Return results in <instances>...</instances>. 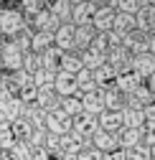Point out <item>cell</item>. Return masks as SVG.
<instances>
[{"label":"cell","mask_w":155,"mask_h":160,"mask_svg":"<svg viewBox=\"0 0 155 160\" xmlns=\"http://www.w3.org/2000/svg\"><path fill=\"white\" fill-rule=\"evenodd\" d=\"M23 31H26V15L21 10H15V8L0 10V36H5L10 41V38H15Z\"/></svg>","instance_id":"1"},{"label":"cell","mask_w":155,"mask_h":160,"mask_svg":"<svg viewBox=\"0 0 155 160\" xmlns=\"http://www.w3.org/2000/svg\"><path fill=\"white\" fill-rule=\"evenodd\" d=\"M71 125H74V119H71V117H66L61 109L48 112V114H46V122H43L46 132H51V135H56V137L69 135V132H71Z\"/></svg>","instance_id":"2"},{"label":"cell","mask_w":155,"mask_h":160,"mask_svg":"<svg viewBox=\"0 0 155 160\" xmlns=\"http://www.w3.org/2000/svg\"><path fill=\"white\" fill-rule=\"evenodd\" d=\"M0 64H3L8 71H18L23 64V53L21 48H18L13 41H5V43H0Z\"/></svg>","instance_id":"3"},{"label":"cell","mask_w":155,"mask_h":160,"mask_svg":"<svg viewBox=\"0 0 155 160\" xmlns=\"http://www.w3.org/2000/svg\"><path fill=\"white\" fill-rule=\"evenodd\" d=\"M97 5L92 0H84V3H76L71 5V26L79 28V26H92V18H94Z\"/></svg>","instance_id":"4"},{"label":"cell","mask_w":155,"mask_h":160,"mask_svg":"<svg viewBox=\"0 0 155 160\" xmlns=\"http://www.w3.org/2000/svg\"><path fill=\"white\" fill-rule=\"evenodd\" d=\"M130 61H132V53L125 48V46H114L109 53H107V66L114 71V74H122L130 69Z\"/></svg>","instance_id":"5"},{"label":"cell","mask_w":155,"mask_h":160,"mask_svg":"<svg viewBox=\"0 0 155 160\" xmlns=\"http://www.w3.org/2000/svg\"><path fill=\"white\" fill-rule=\"evenodd\" d=\"M130 71H135L142 82H145V79H150V76L155 74V56H152V53H138V56H132Z\"/></svg>","instance_id":"6"},{"label":"cell","mask_w":155,"mask_h":160,"mask_svg":"<svg viewBox=\"0 0 155 160\" xmlns=\"http://www.w3.org/2000/svg\"><path fill=\"white\" fill-rule=\"evenodd\" d=\"M28 26H33L36 31H46V33H53L56 28H59L61 23L56 21V18L48 13V8H43V10H38L36 15H31V18H26V28Z\"/></svg>","instance_id":"7"},{"label":"cell","mask_w":155,"mask_h":160,"mask_svg":"<svg viewBox=\"0 0 155 160\" xmlns=\"http://www.w3.org/2000/svg\"><path fill=\"white\" fill-rule=\"evenodd\" d=\"M82 99V114H89V117H99L104 112V102H102V92L94 89V92H87V94H79Z\"/></svg>","instance_id":"8"},{"label":"cell","mask_w":155,"mask_h":160,"mask_svg":"<svg viewBox=\"0 0 155 160\" xmlns=\"http://www.w3.org/2000/svg\"><path fill=\"white\" fill-rule=\"evenodd\" d=\"M71 132L79 135L82 140H92L97 132H99V125H97V117H89V114H79L71 125Z\"/></svg>","instance_id":"9"},{"label":"cell","mask_w":155,"mask_h":160,"mask_svg":"<svg viewBox=\"0 0 155 160\" xmlns=\"http://www.w3.org/2000/svg\"><path fill=\"white\" fill-rule=\"evenodd\" d=\"M74 33H76V28L71 23H61L59 28L53 31V46L59 48L61 53L74 51Z\"/></svg>","instance_id":"10"},{"label":"cell","mask_w":155,"mask_h":160,"mask_svg":"<svg viewBox=\"0 0 155 160\" xmlns=\"http://www.w3.org/2000/svg\"><path fill=\"white\" fill-rule=\"evenodd\" d=\"M114 15H117V10L109 8V5L97 8V10H94V18H92V28H94L97 33H107V31H112Z\"/></svg>","instance_id":"11"},{"label":"cell","mask_w":155,"mask_h":160,"mask_svg":"<svg viewBox=\"0 0 155 160\" xmlns=\"http://www.w3.org/2000/svg\"><path fill=\"white\" fill-rule=\"evenodd\" d=\"M122 46L132 53V56H138V53H148V33L142 31H130L127 36H122Z\"/></svg>","instance_id":"12"},{"label":"cell","mask_w":155,"mask_h":160,"mask_svg":"<svg viewBox=\"0 0 155 160\" xmlns=\"http://www.w3.org/2000/svg\"><path fill=\"white\" fill-rule=\"evenodd\" d=\"M138 87H142V79L138 76V74H135V71H122V74H117V79H114V89H117L120 94H132L135 89H138Z\"/></svg>","instance_id":"13"},{"label":"cell","mask_w":155,"mask_h":160,"mask_svg":"<svg viewBox=\"0 0 155 160\" xmlns=\"http://www.w3.org/2000/svg\"><path fill=\"white\" fill-rule=\"evenodd\" d=\"M53 92H56V97H79V92H76V79L71 74L59 71L56 79H53Z\"/></svg>","instance_id":"14"},{"label":"cell","mask_w":155,"mask_h":160,"mask_svg":"<svg viewBox=\"0 0 155 160\" xmlns=\"http://www.w3.org/2000/svg\"><path fill=\"white\" fill-rule=\"evenodd\" d=\"M97 125H99L102 132H109V135H117L125 127L122 125V114L120 112H109V109H104L99 117H97Z\"/></svg>","instance_id":"15"},{"label":"cell","mask_w":155,"mask_h":160,"mask_svg":"<svg viewBox=\"0 0 155 160\" xmlns=\"http://www.w3.org/2000/svg\"><path fill=\"white\" fill-rule=\"evenodd\" d=\"M135 145H142V130H135V127H122L117 132V148L120 150H130Z\"/></svg>","instance_id":"16"},{"label":"cell","mask_w":155,"mask_h":160,"mask_svg":"<svg viewBox=\"0 0 155 160\" xmlns=\"http://www.w3.org/2000/svg\"><path fill=\"white\" fill-rule=\"evenodd\" d=\"M135 28H138V31H142V33L155 31V8L142 5L138 13H135Z\"/></svg>","instance_id":"17"},{"label":"cell","mask_w":155,"mask_h":160,"mask_svg":"<svg viewBox=\"0 0 155 160\" xmlns=\"http://www.w3.org/2000/svg\"><path fill=\"white\" fill-rule=\"evenodd\" d=\"M94 36H97V31H94L92 26H79L76 33H74V51H76V53L87 51V48L92 46V41H94Z\"/></svg>","instance_id":"18"},{"label":"cell","mask_w":155,"mask_h":160,"mask_svg":"<svg viewBox=\"0 0 155 160\" xmlns=\"http://www.w3.org/2000/svg\"><path fill=\"white\" fill-rule=\"evenodd\" d=\"M89 142H92V148H97L102 155H107V152H112V150H117V135H109V132H102V130H99V132L89 140Z\"/></svg>","instance_id":"19"},{"label":"cell","mask_w":155,"mask_h":160,"mask_svg":"<svg viewBox=\"0 0 155 160\" xmlns=\"http://www.w3.org/2000/svg\"><path fill=\"white\" fill-rule=\"evenodd\" d=\"M53 46V33H46V31H33L31 33V53H38L41 56L43 51H48Z\"/></svg>","instance_id":"20"},{"label":"cell","mask_w":155,"mask_h":160,"mask_svg":"<svg viewBox=\"0 0 155 160\" xmlns=\"http://www.w3.org/2000/svg\"><path fill=\"white\" fill-rule=\"evenodd\" d=\"M102 92V102H104V109L109 112H122L125 109V94H120L117 89H99Z\"/></svg>","instance_id":"21"},{"label":"cell","mask_w":155,"mask_h":160,"mask_svg":"<svg viewBox=\"0 0 155 160\" xmlns=\"http://www.w3.org/2000/svg\"><path fill=\"white\" fill-rule=\"evenodd\" d=\"M36 107H41L46 114L53 112V109H59V97H56L53 89H38L36 94Z\"/></svg>","instance_id":"22"},{"label":"cell","mask_w":155,"mask_h":160,"mask_svg":"<svg viewBox=\"0 0 155 160\" xmlns=\"http://www.w3.org/2000/svg\"><path fill=\"white\" fill-rule=\"evenodd\" d=\"M92 74H94V84H97V89H112V87H114V79H117V74H114L107 64H102L99 69H94Z\"/></svg>","instance_id":"23"},{"label":"cell","mask_w":155,"mask_h":160,"mask_svg":"<svg viewBox=\"0 0 155 160\" xmlns=\"http://www.w3.org/2000/svg\"><path fill=\"white\" fill-rule=\"evenodd\" d=\"M120 114H122V125H125V127H135V130H142V127H145V114H142V109H138V107H125Z\"/></svg>","instance_id":"24"},{"label":"cell","mask_w":155,"mask_h":160,"mask_svg":"<svg viewBox=\"0 0 155 160\" xmlns=\"http://www.w3.org/2000/svg\"><path fill=\"white\" fill-rule=\"evenodd\" d=\"M59 71H64V74H71V76H76L82 71V61H79V53L76 51H66V53H61V64H59Z\"/></svg>","instance_id":"25"},{"label":"cell","mask_w":155,"mask_h":160,"mask_svg":"<svg viewBox=\"0 0 155 160\" xmlns=\"http://www.w3.org/2000/svg\"><path fill=\"white\" fill-rule=\"evenodd\" d=\"M48 13L59 23H71V3L69 0H53V3L48 5Z\"/></svg>","instance_id":"26"},{"label":"cell","mask_w":155,"mask_h":160,"mask_svg":"<svg viewBox=\"0 0 155 160\" xmlns=\"http://www.w3.org/2000/svg\"><path fill=\"white\" fill-rule=\"evenodd\" d=\"M41 69H46V71H53V74H59V64H61V51L56 48V46H51L48 51H43L41 56Z\"/></svg>","instance_id":"27"},{"label":"cell","mask_w":155,"mask_h":160,"mask_svg":"<svg viewBox=\"0 0 155 160\" xmlns=\"http://www.w3.org/2000/svg\"><path fill=\"white\" fill-rule=\"evenodd\" d=\"M79 61H82V69L94 71V69H99L102 64H107V56L97 53L94 48H87V51H82V53H79Z\"/></svg>","instance_id":"28"},{"label":"cell","mask_w":155,"mask_h":160,"mask_svg":"<svg viewBox=\"0 0 155 160\" xmlns=\"http://www.w3.org/2000/svg\"><path fill=\"white\" fill-rule=\"evenodd\" d=\"M59 109H61L66 117L76 119V117L82 114V99H79V97H59Z\"/></svg>","instance_id":"29"},{"label":"cell","mask_w":155,"mask_h":160,"mask_svg":"<svg viewBox=\"0 0 155 160\" xmlns=\"http://www.w3.org/2000/svg\"><path fill=\"white\" fill-rule=\"evenodd\" d=\"M112 31L117 33L120 38H122V36H127L130 31H135V15L117 13V15H114V23H112Z\"/></svg>","instance_id":"30"},{"label":"cell","mask_w":155,"mask_h":160,"mask_svg":"<svg viewBox=\"0 0 155 160\" xmlns=\"http://www.w3.org/2000/svg\"><path fill=\"white\" fill-rule=\"evenodd\" d=\"M10 132H13V137H15V142H28V137H31L33 127H31L28 119L18 117L15 122H10Z\"/></svg>","instance_id":"31"},{"label":"cell","mask_w":155,"mask_h":160,"mask_svg":"<svg viewBox=\"0 0 155 160\" xmlns=\"http://www.w3.org/2000/svg\"><path fill=\"white\" fill-rule=\"evenodd\" d=\"M53 79H56V74H53V71L38 69L36 74H31V84H33L36 89H53Z\"/></svg>","instance_id":"32"},{"label":"cell","mask_w":155,"mask_h":160,"mask_svg":"<svg viewBox=\"0 0 155 160\" xmlns=\"http://www.w3.org/2000/svg\"><path fill=\"white\" fill-rule=\"evenodd\" d=\"M21 117H23V119H28L31 127H43V122H46V112H43L41 107H36V104L23 107V114H21Z\"/></svg>","instance_id":"33"},{"label":"cell","mask_w":155,"mask_h":160,"mask_svg":"<svg viewBox=\"0 0 155 160\" xmlns=\"http://www.w3.org/2000/svg\"><path fill=\"white\" fill-rule=\"evenodd\" d=\"M74 79H76V92H79V94H87V92H94V89H97V84H94V74H92L89 69H82Z\"/></svg>","instance_id":"34"},{"label":"cell","mask_w":155,"mask_h":160,"mask_svg":"<svg viewBox=\"0 0 155 160\" xmlns=\"http://www.w3.org/2000/svg\"><path fill=\"white\" fill-rule=\"evenodd\" d=\"M145 3L142 0H114V10L117 13H127V15H135Z\"/></svg>","instance_id":"35"},{"label":"cell","mask_w":155,"mask_h":160,"mask_svg":"<svg viewBox=\"0 0 155 160\" xmlns=\"http://www.w3.org/2000/svg\"><path fill=\"white\" fill-rule=\"evenodd\" d=\"M21 69L31 76V74H36L38 69H41V58H38V53H23V64H21Z\"/></svg>","instance_id":"36"},{"label":"cell","mask_w":155,"mask_h":160,"mask_svg":"<svg viewBox=\"0 0 155 160\" xmlns=\"http://www.w3.org/2000/svg\"><path fill=\"white\" fill-rule=\"evenodd\" d=\"M8 155H10L13 160H31V145H28V142H15V145L8 150Z\"/></svg>","instance_id":"37"},{"label":"cell","mask_w":155,"mask_h":160,"mask_svg":"<svg viewBox=\"0 0 155 160\" xmlns=\"http://www.w3.org/2000/svg\"><path fill=\"white\" fill-rule=\"evenodd\" d=\"M125 160H150V148H145V145H135V148L125 150Z\"/></svg>","instance_id":"38"},{"label":"cell","mask_w":155,"mask_h":160,"mask_svg":"<svg viewBox=\"0 0 155 160\" xmlns=\"http://www.w3.org/2000/svg\"><path fill=\"white\" fill-rule=\"evenodd\" d=\"M21 8L28 13V18L31 15H36L38 10H43V8H48V0H21Z\"/></svg>","instance_id":"39"},{"label":"cell","mask_w":155,"mask_h":160,"mask_svg":"<svg viewBox=\"0 0 155 160\" xmlns=\"http://www.w3.org/2000/svg\"><path fill=\"white\" fill-rule=\"evenodd\" d=\"M10 41L21 48V53H28V51H31V33H28V28H26L23 33H18L15 38H10Z\"/></svg>","instance_id":"40"},{"label":"cell","mask_w":155,"mask_h":160,"mask_svg":"<svg viewBox=\"0 0 155 160\" xmlns=\"http://www.w3.org/2000/svg\"><path fill=\"white\" fill-rule=\"evenodd\" d=\"M76 158H79V160H104V155L97 150V148H92V142H89V145H84V148H82V152L76 155Z\"/></svg>","instance_id":"41"},{"label":"cell","mask_w":155,"mask_h":160,"mask_svg":"<svg viewBox=\"0 0 155 160\" xmlns=\"http://www.w3.org/2000/svg\"><path fill=\"white\" fill-rule=\"evenodd\" d=\"M15 145V137H13V132H10V127H5V130H0V150H10Z\"/></svg>","instance_id":"42"},{"label":"cell","mask_w":155,"mask_h":160,"mask_svg":"<svg viewBox=\"0 0 155 160\" xmlns=\"http://www.w3.org/2000/svg\"><path fill=\"white\" fill-rule=\"evenodd\" d=\"M31 160H51V155L43 148H31Z\"/></svg>","instance_id":"43"},{"label":"cell","mask_w":155,"mask_h":160,"mask_svg":"<svg viewBox=\"0 0 155 160\" xmlns=\"http://www.w3.org/2000/svg\"><path fill=\"white\" fill-rule=\"evenodd\" d=\"M142 114H145V122H155V102H150L148 107H142Z\"/></svg>","instance_id":"44"},{"label":"cell","mask_w":155,"mask_h":160,"mask_svg":"<svg viewBox=\"0 0 155 160\" xmlns=\"http://www.w3.org/2000/svg\"><path fill=\"white\" fill-rule=\"evenodd\" d=\"M104 160H125V150H120V148H117V150H112V152L104 155Z\"/></svg>","instance_id":"45"},{"label":"cell","mask_w":155,"mask_h":160,"mask_svg":"<svg viewBox=\"0 0 155 160\" xmlns=\"http://www.w3.org/2000/svg\"><path fill=\"white\" fill-rule=\"evenodd\" d=\"M145 89L150 92V97H152V102H155V74H152L150 79H145Z\"/></svg>","instance_id":"46"},{"label":"cell","mask_w":155,"mask_h":160,"mask_svg":"<svg viewBox=\"0 0 155 160\" xmlns=\"http://www.w3.org/2000/svg\"><path fill=\"white\" fill-rule=\"evenodd\" d=\"M148 53H152V56H155V31H150V33H148Z\"/></svg>","instance_id":"47"},{"label":"cell","mask_w":155,"mask_h":160,"mask_svg":"<svg viewBox=\"0 0 155 160\" xmlns=\"http://www.w3.org/2000/svg\"><path fill=\"white\" fill-rule=\"evenodd\" d=\"M5 84H8V79H5V76H3V74H0V89H3V87H5Z\"/></svg>","instance_id":"48"},{"label":"cell","mask_w":155,"mask_h":160,"mask_svg":"<svg viewBox=\"0 0 155 160\" xmlns=\"http://www.w3.org/2000/svg\"><path fill=\"white\" fill-rule=\"evenodd\" d=\"M59 160H79L76 155H64V158H59Z\"/></svg>","instance_id":"49"},{"label":"cell","mask_w":155,"mask_h":160,"mask_svg":"<svg viewBox=\"0 0 155 160\" xmlns=\"http://www.w3.org/2000/svg\"><path fill=\"white\" fill-rule=\"evenodd\" d=\"M145 5H150V8H155V0H145Z\"/></svg>","instance_id":"50"},{"label":"cell","mask_w":155,"mask_h":160,"mask_svg":"<svg viewBox=\"0 0 155 160\" xmlns=\"http://www.w3.org/2000/svg\"><path fill=\"white\" fill-rule=\"evenodd\" d=\"M150 160H155V148H152V150H150Z\"/></svg>","instance_id":"51"},{"label":"cell","mask_w":155,"mask_h":160,"mask_svg":"<svg viewBox=\"0 0 155 160\" xmlns=\"http://www.w3.org/2000/svg\"><path fill=\"white\" fill-rule=\"evenodd\" d=\"M69 3H71V5H76V3H84V0H69Z\"/></svg>","instance_id":"52"},{"label":"cell","mask_w":155,"mask_h":160,"mask_svg":"<svg viewBox=\"0 0 155 160\" xmlns=\"http://www.w3.org/2000/svg\"><path fill=\"white\" fill-rule=\"evenodd\" d=\"M0 69H3V64H0Z\"/></svg>","instance_id":"53"},{"label":"cell","mask_w":155,"mask_h":160,"mask_svg":"<svg viewBox=\"0 0 155 160\" xmlns=\"http://www.w3.org/2000/svg\"><path fill=\"white\" fill-rule=\"evenodd\" d=\"M142 3H145V0H142Z\"/></svg>","instance_id":"54"},{"label":"cell","mask_w":155,"mask_h":160,"mask_svg":"<svg viewBox=\"0 0 155 160\" xmlns=\"http://www.w3.org/2000/svg\"><path fill=\"white\" fill-rule=\"evenodd\" d=\"M51 160H53V158H51Z\"/></svg>","instance_id":"55"}]
</instances>
